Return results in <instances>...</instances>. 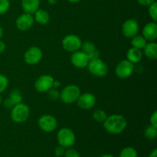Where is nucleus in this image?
<instances>
[{
  "mask_svg": "<svg viewBox=\"0 0 157 157\" xmlns=\"http://www.w3.org/2000/svg\"><path fill=\"white\" fill-rule=\"evenodd\" d=\"M71 61L75 67L78 68H84L87 66L90 58L88 55L82 51H76L71 56Z\"/></svg>",
  "mask_w": 157,
  "mask_h": 157,
  "instance_id": "nucleus-13",
  "label": "nucleus"
},
{
  "mask_svg": "<svg viewBox=\"0 0 157 157\" xmlns=\"http://www.w3.org/2000/svg\"><path fill=\"white\" fill-rule=\"evenodd\" d=\"M6 49V44L0 40V54L3 52Z\"/></svg>",
  "mask_w": 157,
  "mask_h": 157,
  "instance_id": "nucleus-36",
  "label": "nucleus"
},
{
  "mask_svg": "<svg viewBox=\"0 0 157 157\" xmlns=\"http://www.w3.org/2000/svg\"><path fill=\"white\" fill-rule=\"evenodd\" d=\"M54 153H55V155L57 157H61L62 156H64V153H65L64 147H63L61 145L57 146V147L55 148Z\"/></svg>",
  "mask_w": 157,
  "mask_h": 157,
  "instance_id": "nucleus-31",
  "label": "nucleus"
},
{
  "mask_svg": "<svg viewBox=\"0 0 157 157\" xmlns=\"http://www.w3.org/2000/svg\"><path fill=\"white\" fill-rule=\"evenodd\" d=\"M150 125H152L153 127H156L157 128V112L155 111L153 114L150 117Z\"/></svg>",
  "mask_w": 157,
  "mask_h": 157,
  "instance_id": "nucleus-32",
  "label": "nucleus"
},
{
  "mask_svg": "<svg viewBox=\"0 0 157 157\" xmlns=\"http://www.w3.org/2000/svg\"><path fill=\"white\" fill-rule=\"evenodd\" d=\"M100 56V53L98 50H94V52H92L91 53L89 54L88 57L90 58V60H93V59H97V58H99Z\"/></svg>",
  "mask_w": 157,
  "mask_h": 157,
  "instance_id": "nucleus-33",
  "label": "nucleus"
},
{
  "mask_svg": "<svg viewBox=\"0 0 157 157\" xmlns=\"http://www.w3.org/2000/svg\"><path fill=\"white\" fill-rule=\"evenodd\" d=\"M9 100L11 101L13 106L16 105V104H20L22 101V95H21V92L18 90H13L10 93L9 96Z\"/></svg>",
  "mask_w": 157,
  "mask_h": 157,
  "instance_id": "nucleus-21",
  "label": "nucleus"
},
{
  "mask_svg": "<svg viewBox=\"0 0 157 157\" xmlns=\"http://www.w3.org/2000/svg\"><path fill=\"white\" fill-rule=\"evenodd\" d=\"M80 95H81V90L79 87L75 84H71L61 90L60 94V98L64 104H71L76 102Z\"/></svg>",
  "mask_w": 157,
  "mask_h": 157,
  "instance_id": "nucleus-3",
  "label": "nucleus"
},
{
  "mask_svg": "<svg viewBox=\"0 0 157 157\" xmlns=\"http://www.w3.org/2000/svg\"><path fill=\"white\" fill-rule=\"evenodd\" d=\"M10 7V2L9 0H0V15L6 13Z\"/></svg>",
  "mask_w": 157,
  "mask_h": 157,
  "instance_id": "nucleus-28",
  "label": "nucleus"
},
{
  "mask_svg": "<svg viewBox=\"0 0 157 157\" xmlns=\"http://www.w3.org/2000/svg\"><path fill=\"white\" fill-rule=\"evenodd\" d=\"M34 21L35 19L32 14L25 12L24 14H21L17 18L15 24H16V27L18 28V30L25 32V31L29 30L32 27Z\"/></svg>",
  "mask_w": 157,
  "mask_h": 157,
  "instance_id": "nucleus-12",
  "label": "nucleus"
},
{
  "mask_svg": "<svg viewBox=\"0 0 157 157\" xmlns=\"http://www.w3.org/2000/svg\"><path fill=\"white\" fill-rule=\"evenodd\" d=\"M40 6V0H21V7L25 12L34 14Z\"/></svg>",
  "mask_w": 157,
  "mask_h": 157,
  "instance_id": "nucleus-16",
  "label": "nucleus"
},
{
  "mask_svg": "<svg viewBox=\"0 0 157 157\" xmlns=\"http://www.w3.org/2000/svg\"><path fill=\"white\" fill-rule=\"evenodd\" d=\"M138 2L140 5L144 6H149L150 5H151L152 3H153L154 2H156L155 0H137Z\"/></svg>",
  "mask_w": 157,
  "mask_h": 157,
  "instance_id": "nucleus-34",
  "label": "nucleus"
},
{
  "mask_svg": "<svg viewBox=\"0 0 157 157\" xmlns=\"http://www.w3.org/2000/svg\"><path fill=\"white\" fill-rule=\"evenodd\" d=\"M78 105L83 110H89L92 108L96 104V98L91 93H85L81 94L78 98Z\"/></svg>",
  "mask_w": 157,
  "mask_h": 157,
  "instance_id": "nucleus-14",
  "label": "nucleus"
},
{
  "mask_svg": "<svg viewBox=\"0 0 157 157\" xmlns=\"http://www.w3.org/2000/svg\"><path fill=\"white\" fill-rule=\"evenodd\" d=\"M9 80L5 75H0V94L2 93L8 87Z\"/></svg>",
  "mask_w": 157,
  "mask_h": 157,
  "instance_id": "nucleus-29",
  "label": "nucleus"
},
{
  "mask_svg": "<svg viewBox=\"0 0 157 157\" xmlns=\"http://www.w3.org/2000/svg\"><path fill=\"white\" fill-rule=\"evenodd\" d=\"M131 45L133 46V48L137 49H143L145 47L146 44H147V40L144 38L143 35H136L134 37L131 38Z\"/></svg>",
  "mask_w": 157,
  "mask_h": 157,
  "instance_id": "nucleus-20",
  "label": "nucleus"
},
{
  "mask_svg": "<svg viewBox=\"0 0 157 157\" xmlns=\"http://www.w3.org/2000/svg\"><path fill=\"white\" fill-rule=\"evenodd\" d=\"M104 127L106 131L111 134H120L126 129L127 120L122 115L113 114L107 117L104 122Z\"/></svg>",
  "mask_w": 157,
  "mask_h": 157,
  "instance_id": "nucleus-1",
  "label": "nucleus"
},
{
  "mask_svg": "<svg viewBox=\"0 0 157 157\" xmlns=\"http://www.w3.org/2000/svg\"><path fill=\"white\" fill-rule=\"evenodd\" d=\"M60 86V82L58 81H54L53 82V88H57Z\"/></svg>",
  "mask_w": 157,
  "mask_h": 157,
  "instance_id": "nucleus-38",
  "label": "nucleus"
},
{
  "mask_svg": "<svg viewBox=\"0 0 157 157\" xmlns=\"http://www.w3.org/2000/svg\"><path fill=\"white\" fill-rule=\"evenodd\" d=\"M48 95V98L51 101H56L58 98H60V94L59 92L57 90L56 88H53L52 87V89L48 90V91L46 92Z\"/></svg>",
  "mask_w": 157,
  "mask_h": 157,
  "instance_id": "nucleus-27",
  "label": "nucleus"
},
{
  "mask_svg": "<svg viewBox=\"0 0 157 157\" xmlns=\"http://www.w3.org/2000/svg\"><path fill=\"white\" fill-rule=\"evenodd\" d=\"M119 157H138V154L134 148L128 147L121 150Z\"/></svg>",
  "mask_w": 157,
  "mask_h": 157,
  "instance_id": "nucleus-24",
  "label": "nucleus"
},
{
  "mask_svg": "<svg viewBox=\"0 0 157 157\" xmlns=\"http://www.w3.org/2000/svg\"><path fill=\"white\" fill-rule=\"evenodd\" d=\"M143 57L142 52L140 49L135 48H131L128 50L127 53V60L133 64L135 63H139L141 61Z\"/></svg>",
  "mask_w": 157,
  "mask_h": 157,
  "instance_id": "nucleus-18",
  "label": "nucleus"
},
{
  "mask_svg": "<svg viewBox=\"0 0 157 157\" xmlns=\"http://www.w3.org/2000/svg\"><path fill=\"white\" fill-rule=\"evenodd\" d=\"M30 114V109L26 104L20 103L16 104L12 108L11 118L12 121L17 124L24 123L29 119Z\"/></svg>",
  "mask_w": 157,
  "mask_h": 157,
  "instance_id": "nucleus-2",
  "label": "nucleus"
},
{
  "mask_svg": "<svg viewBox=\"0 0 157 157\" xmlns=\"http://www.w3.org/2000/svg\"><path fill=\"white\" fill-rule=\"evenodd\" d=\"M3 105H4V107H6V109H11L14 107L13 104H12V103H11V101L9 100V98H6V99L5 100L4 103H3Z\"/></svg>",
  "mask_w": 157,
  "mask_h": 157,
  "instance_id": "nucleus-35",
  "label": "nucleus"
},
{
  "mask_svg": "<svg viewBox=\"0 0 157 157\" xmlns=\"http://www.w3.org/2000/svg\"><path fill=\"white\" fill-rule=\"evenodd\" d=\"M38 127L43 131L51 133L56 130L58 127V121L52 115H42L38 121Z\"/></svg>",
  "mask_w": 157,
  "mask_h": 157,
  "instance_id": "nucleus-8",
  "label": "nucleus"
},
{
  "mask_svg": "<svg viewBox=\"0 0 157 157\" xmlns=\"http://www.w3.org/2000/svg\"><path fill=\"white\" fill-rule=\"evenodd\" d=\"M64 157H81L79 153L75 149H68L64 154Z\"/></svg>",
  "mask_w": 157,
  "mask_h": 157,
  "instance_id": "nucleus-30",
  "label": "nucleus"
},
{
  "mask_svg": "<svg viewBox=\"0 0 157 157\" xmlns=\"http://www.w3.org/2000/svg\"><path fill=\"white\" fill-rule=\"evenodd\" d=\"M101 157H114V156L111 154H104V155H103Z\"/></svg>",
  "mask_w": 157,
  "mask_h": 157,
  "instance_id": "nucleus-42",
  "label": "nucleus"
},
{
  "mask_svg": "<svg viewBox=\"0 0 157 157\" xmlns=\"http://www.w3.org/2000/svg\"><path fill=\"white\" fill-rule=\"evenodd\" d=\"M57 140L59 145L64 148H70L75 143V133L71 129L64 127L61 128L57 133Z\"/></svg>",
  "mask_w": 157,
  "mask_h": 157,
  "instance_id": "nucleus-4",
  "label": "nucleus"
},
{
  "mask_svg": "<svg viewBox=\"0 0 157 157\" xmlns=\"http://www.w3.org/2000/svg\"><path fill=\"white\" fill-rule=\"evenodd\" d=\"M69 2H71V3H77V2H79L81 0H67Z\"/></svg>",
  "mask_w": 157,
  "mask_h": 157,
  "instance_id": "nucleus-40",
  "label": "nucleus"
},
{
  "mask_svg": "<svg viewBox=\"0 0 157 157\" xmlns=\"http://www.w3.org/2000/svg\"><path fill=\"white\" fill-rule=\"evenodd\" d=\"M54 81L55 79L51 75H41L35 82V90L40 93H46L53 87Z\"/></svg>",
  "mask_w": 157,
  "mask_h": 157,
  "instance_id": "nucleus-9",
  "label": "nucleus"
},
{
  "mask_svg": "<svg viewBox=\"0 0 157 157\" xmlns=\"http://www.w3.org/2000/svg\"><path fill=\"white\" fill-rule=\"evenodd\" d=\"M81 38L76 35H67L63 38L62 47L65 51L68 52H75L81 48Z\"/></svg>",
  "mask_w": 157,
  "mask_h": 157,
  "instance_id": "nucleus-6",
  "label": "nucleus"
},
{
  "mask_svg": "<svg viewBox=\"0 0 157 157\" xmlns=\"http://www.w3.org/2000/svg\"><path fill=\"white\" fill-rule=\"evenodd\" d=\"M144 136L150 140H153L156 139L157 136V128L153 127L152 125L148 126L144 130Z\"/></svg>",
  "mask_w": 157,
  "mask_h": 157,
  "instance_id": "nucleus-23",
  "label": "nucleus"
},
{
  "mask_svg": "<svg viewBox=\"0 0 157 157\" xmlns=\"http://www.w3.org/2000/svg\"><path fill=\"white\" fill-rule=\"evenodd\" d=\"M2 35H3V30H2V29L1 26H0V40H1Z\"/></svg>",
  "mask_w": 157,
  "mask_h": 157,
  "instance_id": "nucleus-41",
  "label": "nucleus"
},
{
  "mask_svg": "<svg viewBox=\"0 0 157 157\" xmlns=\"http://www.w3.org/2000/svg\"><path fill=\"white\" fill-rule=\"evenodd\" d=\"M35 17L34 19L36 21L37 23L40 25H46L50 20V16L47 11L42 9H38L36 12H35Z\"/></svg>",
  "mask_w": 157,
  "mask_h": 157,
  "instance_id": "nucleus-17",
  "label": "nucleus"
},
{
  "mask_svg": "<svg viewBox=\"0 0 157 157\" xmlns=\"http://www.w3.org/2000/svg\"><path fill=\"white\" fill-rule=\"evenodd\" d=\"M92 117H93V119L96 122L99 123V124H104V122L107 118V115L105 113V111L101 110V109H98V110H94Z\"/></svg>",
  "mask_w": 157,
  "mask_h": 157,
  "instance_id": "nucleus-22",
  "label": "nucleus"
},
{
  "mask_svg": "<svg viewBox=\"0 0 157 157\" xmlns=\"http://www.w3.org/2000/svg\"><path fill=\"white\" fill-rule=\"evenodd\" d=\"M134 71V65L128 60H124L117 65L115 68V73L118 78L121 79H126L132 75Z\"/></svg>",
  "mask_w": 157,
  "mask_h": 157,
  "instance_id": "nucleus-7",
  "label": "nucleus"
},
{
  "mask_svg": "<svg viewBox=\"0 0 157 157\" xmlns=\"http://www.w3.org/2000/svg\"><path fill=\"white\" fill-rule=\"evenodd\" d=\"M149 157H157V150L156 149H155V150H153V151L150 153V156Z\"/></svg>",
  "mask_w": 157,
  "mask_h": 157,
  "instance_id": "nucleus-37",
  "label": "nucleus"
},
{
  "mask_svg": "<svg viewBox=\"0 0 157 157\" xmlns=\"http://www.w3.org/2000/svg\"><path fill=\"white\" fill-rule=\"evenodd\" d=\"M2 97L1 95H0V104H2Z\"/></svg>",
  "mask_w": 157,
  "mask_h": 157,
  "instance_id": "nucleus-43",
  "label": "nucleus"
},
{
  "mask_svg": "<svg viewBox=\"0 0 157 157\" xmlns=\"http://www.w3.org/2000/svg\"><path fill=\"white\" fill-rule=\"evenodd\" d=\"M149 15L151 17L152 19L154 21H157V3L156 2H154L151 5L149 6Z\"/></svg>",
  "mask_w": 157,
  "mask_h": 157,
  "instance_id": "nucleus-26",
  "label": "nucleus"
},
{
  "mask_svg": "<svg viewBox=\"0 0 157 157\" xmlns=\"http://www.w3.org/2000/svg\"><path fill=\"white\" fill-rule=\"evenodd\" d=\"M144 52L146 56L151 60H156L157 58V44L155 42L147 43L144 48Z\"/></svg>",
  "mask_w": 157,
  "mask_h": 157,
  "instance_id": "nucleus-19",
  "label": "nucleus"
},
{
  "mask_svg": "<svg viewBox=\"0 0 157 157\" xmlns=\"http://www.w3.org/2000/svg\"><path fill=\"white\" fill-rule=\"evenodd\" d=\"M48 2L49 4L53 6V5H55L57 2H58V0H48Z\"/></svg>",
  "mask_w": 157,
  "mask_h": 157,
  "instance_id": "nucleus-39",
  "label": "nucleus"
},
{
  "mask_svg": "<svg viewBox=\"0 0 157 157\" xmlns=\"http://www.w3.org/2000/svg\"><path fill=\"white\" fill-rule=\"evenodd\" d=\"M42 51L38 47H31L24 55V60L26 64L33 65L39 62L42 58Z\"/></svg>",
  "mask_w": 157,
  "mask_h": 157,
  "instance_id": "nucleus-10",
  "label": "nucleus"
},
{
  "mask_svg": "<svg viewBox=\"0 0 157 157\" xmlns=\"http://www.w3.org/2000/svg\"><path fill=\"white\" fill-rule=\"evenodd\" d=\"M140 25L137 21L133 18L127 19L124 21L122 26V32L126 38H132L139 32Z\"/></svg>",
  "mask_w": 157,
  "mask_h": 157,
  "instance_id": "nucleus-11",
  "label": "nucleus"
},
{
  "mask_svg": "<svg viewBox=\"0 0 157 157\" xmlns=\"http://www.w3.org/2000/svg\"><path fill=\"white\" fill-rule=\"evenodd\" d=\"M80 49H81L83 52H84V53L88 55L92 52L96 50V47H95L94 44L93 42L90 41H86L84 43H81V46Z\"/></svg>",
  "mask_w": 157,
  "mask_h": 157,
  "instance_id": "nucleus-25",
  "label": "nucleus"
},
{
  "mask_svg": "<svg viewBox=\"0 0 157 157\" xmlns=\"http://www.w3.org/2000/svg\"><path fill=\"white\" fill-rule=\"evenodd\" d=\"M87 67L90 73L97 77H105L108 72V67L106 63L100 58L90 60Z\"/></svg>",
  "mask_w": 157,
  "mask_h": 157,
  "instance_id": "nucleus-5",
  "label": "nucleus"
},
{
  "mask_svg": "<svg viewBox=\"0 0 157 157\" xmlns=\"http://www.w3.org/2000/svg\"><path fill=\"white\" fill-rule=\"evenodd\" d=\"M143 36L147 41H153L157 38V24L156 21L149 22L143 29Z\"/></svg>",
  "mask_w": 157,
  "mask_h": 157,
  "instance_id": "nucleus-15",
  "label": "nucleus"
}]
</instances>
